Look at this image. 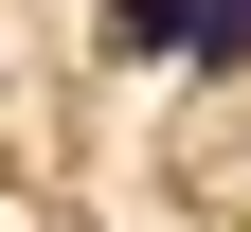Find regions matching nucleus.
Here are the masks:
<instances>
[{"label": "nucleus", "mask_w": 251, "mask_h": 232, "mask_svg": "<svg viewBox=\"0 0 251 232\" xmlns=\"http://www.w3.org/2000/svg\"><path fill=\"white\" fill-rule=\"evenodd\" d=\"M179 54H198V72H233V54H251V0H179Z\"/></svg>", "instance_id": "1"}, {"label": "nucleus", "mask_w": 251, "mask_h": 232, "mask_svg": "<svg viewBox=\"0 0 251 232\" xmlns=\"http://www.w3.org/2000/svg\"><path fill=\"white\" fill-rule=\"evenodd\" d=\"M108 54H179V0H108Z\"/></svg>", "instance_id": "2"}]
</instances>
